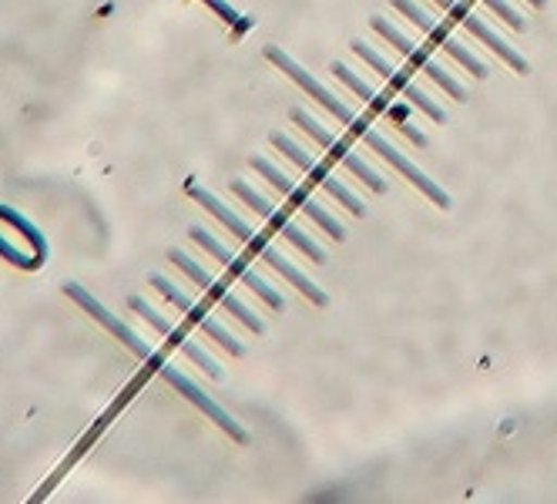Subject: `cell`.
Here are the masks:
<instances>
[{"mask_svg": "<svg viewBox=\"0 0 557 504\" xmlns=\"http://www.w3.org/2000/svg\"><path fill=\"white\" fill-rule=\"evenodd\" d=\"M330 71H333V74L339 77V82H343V85H346V88H349V91H352L356 98L370 101V108H373V111H380V114H386V119H396V122H400V125H404V132H407V138H410L413 145H420V148L426 145V135H420V132H417V128H413V125H410V122L404 119V111L396 108L393 101H386L383 95H376V91H373V88H370V85L363 82L360 74H356V71H349V67H346L343 61H333V64H330Z\"/></svg>", "mask_w": 557, "mask_h": 504, "instance_id": "cell-15", "label": "cell"}, {"mask_svg": "<svg viewBox=\"0 0 557 504\" xmlns=\"http://www.w3.org/2000/svg\"><path fill=\"white\" fill-rule=\"evenodd\" d=\"M249 169L259 172V175L278 192V196H286L306 219H312L315 225H320L333 243H343V239H346V229L339 225V219H336L330 209H323L320 202H315V199L309 196V188H306V185H296L286 172H278L269 159H262V155H252V159H249Z\"/></svg>", "mask_w": 557, "mask_h": 504, "instance_id": "cell-1", "label": "cell"}, {"mask_svg": "<svg viewBox=\"0 0 557 504\" xmlns=\"http://www.w3.org/2000/svg\"><path fill=\"white\" fill-rule=\"evenodd\" d=\"M158 370H162V377H165V380L175 386V391H178L185 401H191V404H195L198 410H202L209 420H215L219 428H222V431H225L232 441H238V444H246V441H249V434H246L243 428H238V420H235V417H228V414H225V410H222V407H219V404H215L209 394H206V391H198V386H195V383H191V380H188V377H185L178 367H172V364H162Z\"/></svg>", "mask_w": 557, "mask_h": 504, "instance_id": "cell-13", "label": "cell"}, {"mask_svg": "<svg viewBox=\"0 0 557 504\" xmlns=\"http://www.w3.org/2000/svg\"><path fill=\"white\" fill-rule=\"evenodd\" d=\"M148 283H151V290H154V293H162V296H165L172 306H178L188 320H195V327H198V330H206V333H209V336H212V340L222 346L225 354H232V357H243V354H246V346L238 343V340H235V336H232L225 327H219V323H215V320L206 314V309L195 303V299H188V296H185V293H182V290H178L172 280H169V276H158V273H154Z\"/></svg>", "mask_w": 557, "mask_h": 504, "instance_id": "cell-10", "label": "cell"}, {"mask_svg": "<svg viewBox=\"0 0 557 504\" xmlns=\"http://www.w3.org/2000/svg\"><path fill=\"white\" fill-rule=\"evenodd\" d=\"M352 132L360 135V138H363V142H367V145H370V148H373V151L380 155V159H386V165H393L396 172H400V175H404V179H407V182H410L413 188H420V192H423V196H426V199H430L433 206H441V209H450V196H447V192H444L441 185H436V182H433L430 175H423V172H420V169H417V165H413V162L407 159L404 151H396V148H393V145H389V142L383 138V135H376V132H373V128H370L367 122H360V125H356Z\"/></svg>", "mask_w": 557, "mask_h": 504, "instance_id": "cell-7", "label": "cell"}, {"mask_svg": "<svg viewBox=\"0 0 557 504\" xmlns=\"http://www.w3.org/2000/svg\"><path fill=\"white\" fill-rule=\"evenodd\" d=\"M228 188H232L235 196L243 199V202H246V206H249L252 212H259V219H265V222H269V225H272V229L278 232V236H283V239H289V243H293V246H296V249H299L302 256H309L312 262H326V253H323V246H315V243H312V239L306 236L302 229H296V225H293V222H289V219H286L283 212H278V209H275V206H272V202H269L265 196H259V192H256V188H252L249 182L235 179V182H232Z\"/></svg>", "mask_w": 557, "mask_h": 504, "instance_id": "cell-5", "label": "cell"}, {"mask_svg": "<svg viewBox=\"0 0 557 504\" xmlns=\"http://www.w3.org/2000/svg\"><path fill=\"white\" fill-rule=\"evenodd\" d=\"M188 236H191L198 246H202L206 253H212V256H215V259H219V262L228 269V273H235L238 280H243V283H246V286H249V290H252V293H256V296H259L265 306H269V309H286V299H283V293H275V290H272V286H269V283L259 276V273H252V269H249L243 259L232 256V253H228V249H225V246H222L215 236H212V232H206L202 225H191V229H188Z\"/></svg>", "mask_w": 557, "mask_h": 504, "instance_id": "cell-9", "label": "cell"}, {"mask_svg": "<svg viewBox=\"0 0 557 504\" xmlns=\"http://www.w3.org/2000/svg\"><path fill=\"white\" fill-rule=\"evenodd\" d=\"M352 51L360 54V58H363V61H367L370 67H376V71H380V74L386 77V82H389V85L396 88V91H400V95H407V98H410V105H413L417 111H423L430 122H436V125H441V122H447L444 108L436 105V101H433V98H430L426 91H420V88H417V85L410 82V77H407L404 71H396V67H393V64H389L386 58H380V54H376V51H373V48H370L367 41H352Z\"/></svg>", "mask_w": 557, "mask_h": 504, "instance_id": "cell-12", "label": "cell"}, {"mask_svg": "<svg viewBox=\"0 0 557 504\" xmlns=\"http://www.w3.org/2000/svg\"><path fill=\"white\" fill-rule=\"evenodd\" d=\"M528 4H531V8H544V4H547V0H528Z\"/></svg>", "mask_w": 557, "mask_h": 504, "instance_id": "cell-19", "label": "cell"}, {"mask_svg": "<svg viewBox=\"0 0 557 504\" xmlns=\"http://www.w3.org/2000/svg\"><path fill=\"white\" fill-rule=\"evenodd\" d=\"M64 293H67L71 299H77V303H82V306L88 309V314H91V317H95V320H98V323H101L104 330H111V333H114L117 340H122V343L128 346V351H132L135 357H141V360H145V364H151V367H162V360H158V354L151 351V346H148V343H145V340H141V336H138V333H135L132 327H125L122 320H117V317L111 314L108 306H101V303H98V299H95V296H91L88 290H82V286H77V283H64Z\"/></svg>", "mask_w": 557, "mask_h": 504, "instance_id": "cell-11", "label": "cell"}, {"mask_svg": "<svg viewBox=\"0 0 557 504\" xmlns=\"http://www.w3.org/2000/svg\"><path fill=\"white\" fill-rule=\"evenodd\" d=\"M370 24H373V30L383 37V41H389L396 51H400V54H404V58L413 64V67H420V71L430 77V82H433L436 88L447 91V98H454V101H463V98H467V88L457 82V77H454L450 71H444L441 64H436V61H433V58H430L423 48H417V45L410 41V37H407L404 30H396V27H393L386 17H373Z\"/></svg>", "mask_w": 557, "mask_h": 504, "instance_id": "cell-3", "label": "cell"}, {"mask_svg": "<svg viewBox=\"0 0 557 504\" xmlns=\"http://www.w3.org/2000/svg\"><path fill=\"white\" fill-rule=\"evenodd\" d=\"M433 4H436V8H441V11H447V14H450V8H454V0H433Z\"/></svg>", "mask_w": 557, "mask_h": 504, "instance_id": "cell-18", "label": "cell"}, {"mask_svg": "<svg viewBox=\"0 0 557 504\" xmlns=\"http://www.w3.org/2000/svg\"><path fill=\"white\" fill-rule=\"evenodd\" d=\"M132 309H135V314H138V317H141L145 323H151V327H154L158 333H165V336H169V340H172L175 346H182V354H185V357H188V360H191L195 367H202V370H206V373H209L212 380H222V367H219V364H215V360H212V357H209V354L202 351V346L195 343V340H188V336H185V330L172 327V323H169V320H165L162 314H158V309H151V306H148L145 299H132Z\"/></svg>", "mask_w": 557, "mask_h": 504, "instance_id": "cell-14", "label": "cell"}, {"mask_svg": "<svg viewBox=\"0 0 557 504\" xmlns=\"http://www.w3.org/2000/svg\"><path fill=\"white\" fill-rule=\"evenodd\" d=\"M209 290H212V296H215V299L222 303V309H225V314H232V317H235L238 323H243L246 330H252V333H259V336L265 333V323H262V320H259V317L252 314V309H249V306H246L243 299H238V296H232V293H228V290H225V286H222L219 280H212V286H209Z\"/></svg>", "mask_w": 557, "mask_h": 504, "instance_id": "cell-16", "label": "cell"}, {"mask_svg": "<svg viewBox=\"0 0 557 504\" xmlns=\"http://www.w3.org/2000/svg\"><path fill=\"white\" fill-rule=\"evenodd\" d=\"M265 58H269V61H272L278 71H283L286 77H293V82H296V85H299V88H302V91H306V95H309L315 105H323V108L333 114V119H336L339 125H346L349 132H352L356 125H360V119H356V114H352V111H349V108H346V105H343V101H339V98H336V95H333L326 85L315 82V77H312V74H309L302 64H296V61H293V58H289L283 48L269 45V48H265Z\"/></svg>", "mask_w": 557, "mask_h": 504, "instance_id": "cell-6", "label": "cell"}, {"mask_svg": "<svg viewBox=\"0 0 557 504\" xmlns=\"http://www.w3.org/2000/svg\"><path fill=\"white\" fill-rule=\"evenodd\" d=\"M484 4H487V8H491V11H494L507 27H510V30H517V34H524V30H528V21H524L521 14H517V11L507 4V0H484Z\"/></svg>", "mask_w": 557, "mask_h": 504, "instance_id": "cell-17", "label": "cell"}, {"mask_svg": "<svg viewBox=\"0 0 557 504\" xmlns=\"http://www.w3.org/2000/svg\"><path fill=\"white\" fill-rule=\"evenodd\" d=\"M293 125H296V128H302V132H306V135H309V138L315 142V145H320L323 151H330L336 162H343V165H346V169H349V172H352L356 179H360V182H367V185H370V188L376 192V196H383V192L389 188V185L383 182V175H376V172H373V169H370V165H367V162L360 159V155H356V151H349V145H346V142H339L336 135H330V132H326V128H323L320 122L312 119L309 111H302V108H293Z\"/></svg>", "mask_w": 557, "mask_h": 504, "instance_id": "cell-4", "label": "cell"}, {"mask_svg": "<svg viewBox=\"0 0 557 504\" xmlns=\"http://www.w3.org/2000/svg\"><path fill=\"white\" fill-rule=\"evenodd\" d=\"M389 4L396 8V11H400L404 17H410L426 37H430V45L436 48V51H444V54H450L460 67H467L473 77H487V64L481 61V58H473L460 41H454V37L441 27V24H436L426 11H420V4H417V0H389Z\"/></svg>", "mask_w": 557, "mask_h": 504, "instance_id": "cell-8", "label": "cell"}, {"mask_svg": "<svg viewBox=\"0 0 557 504\" xmlns=\"http://www.w3.org/2000/svg\"><path fill=\"white\" fill-rule=\"evenodd\" d=\"M269 138H272V145H275L278 151H283L296 169H302V172H306V179H309V182L323 185L326 196H330V199H336L346 212H352L356 219H363V216H367V206H363L360 199H356L352 192H349V188H346V185H343V182H339V179L323 165V162H320V159H312L309 151H302V148H299L289 135H283V132H272Z\"/></svg>", "mask_w": 557, "mask_h": 504, "instance_id": "cell-2", "label": "cell"}]
</instances>
